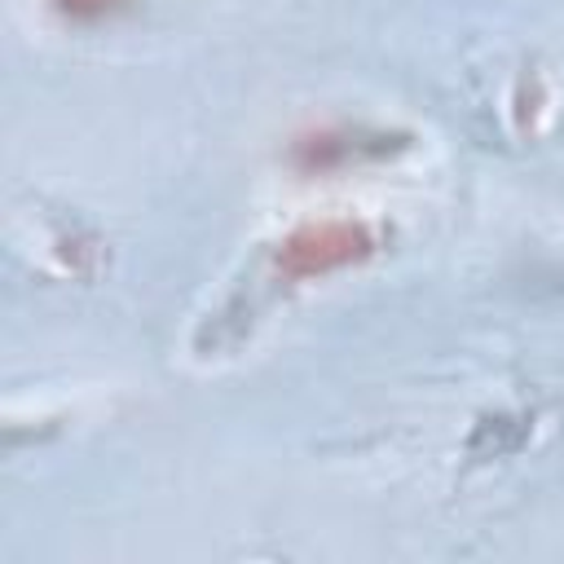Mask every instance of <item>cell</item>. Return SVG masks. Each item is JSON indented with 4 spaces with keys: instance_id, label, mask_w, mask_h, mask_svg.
I'll list each match as a JSON object with an SVG mask.
<instances>
[{
    "instance_id": "obj_2",
    "label": "cell",
    "mask_w": 564,
    "mask_h": 564,
    "mask_svg": "<svg viewBox=\"0 0 564 564\" xmlns=\"http://www.w3.org/2000/svg\"><path fill=\"white\" fill-rule=\"evenodd\" d=\"M115 0H57V9L62 13H75V18H97V13H106Z\"/></svg>"
},
{
    "instance_id": "obj_1",
    "label": "cell",
    "mask_w": 564,
    "mask_h": 564,
    "mask_svg": "<svg viewBox=\"0 0 564 564\" xmlns=\"http://www.w3.org/2000/svg\"><path fill=\"white\" fill-rule=\"evenodd\" d=\"M370 251V229L352 225V220H322V225H304L282 242L278 264L291 278H313L326 269H339L348 260H361Z\"/></svg>"
}]
</instances>
